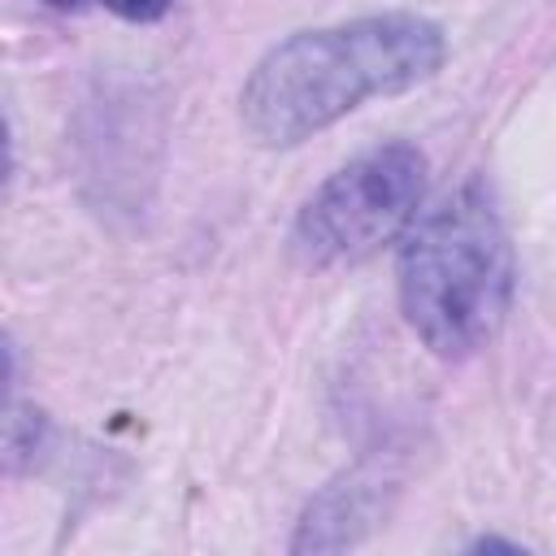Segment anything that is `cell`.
Instances as JSON below:
<instances>
[{"mask_svg":"<svg viewBox=\"0 0 556 556\" xmlns=\"http://www.w3.org/2000/svg\"><path fill=\"white\" fill-rule=\"evenodd\" d=\"M378 517V478H369L365 469L330 482L304 513L300 534L291 543V552H326V547H348L356 543V534Z\"/></svg>","mask_w":556,"mask_h":556,"instance_id":"obj_4","label":"cell"},{"mask_svg":"<svg viewBox=\"0 0 556 556\" xmlns=\"http://www.w3.org/2000/svg\"><path fill=\"white\" fill-rule=\"evenodd\" d=\"M426 191V156L413 143H378L334 169L295 213L291 248L304 265L330 269L374 256L408 230Z\"/></svg>","mask_w":556,"mask_h":556,"instance_id":"obj_3","label":"cell"},{"mask_svg":"<svg viewBox=\"0 0 556 556\" xmlns=\"http://www.w3.org/2000/svg\"><path fill=\"white\" fill-rule=\"evenodd\" d=\"M9 387H13V352H9V343L0 339V404L9 400Z\"/></svg>","mask_w":556,"mask_h":556,"instance_id":"obj_7","label":"cell"},{"mask_svg":"<svg viewBox=\"0 0 556 556\" xmlns=\"http://www.w3.org/2000/svg\"><path fill=\"white\" fill-rule=\"evenodd\" d=\"M447 61L439 22L369 13L274 43L239 91V122L261 148H295L374 96H400Z\"/></svg>","mask_w":556,"mask_h":556,"instance_id":"obj_1","label":"cell"},{"mask_svg":"<svg viewBox=\"0 0 556 556\" xmlns=\"http://www.w3.org/2000/svg\"><path fill=\"white\" fill-rule=\"evenodd\" d=\"M43 4H52V9H78L83 0H43Z\"/></svg>","mask_w":556,"mask_h":556,"instance_id":"obj_9","label":"cell"},{"mask_svg":"<svg viewBox=\"0 0 556 556\" xmlns=\"http://www.w3.org/2000/svg\"><path fill=\"white\" fill-rule=\"evenodd\" d=\"M9 169H13V143H9V122H4V113H0V191H4V182H9Z\"/></svg>","mask_w":556,"mask_h":556,"instance_id":"obj_6","label":"cell"},{"mask_svg":"<svg viewBox=\"0 0 556 556\" xmlns=\"http://www.w3.org/2000/svg\"><path fill=\"white\" fill-rule=\"evenodd\" d=\"M473 552H521V547H517V543H504V539H478ZM521 556H526V552H521Z\"/></svg>","mask_w":556,"mask_h":556,"instance_id":"obj_8","label":"cell"},{"mask_svg":"<svg viewBox=\"0 0 556 556\" xmlns=\"http://www.w3.org/2000/svg\"><path fill=\"white\" fill-rule=\"evenodd\" d=\"M104 9H113L126 22H156L169 9V0H104Z\"/></svg>","mask_w":556,"mask_h":556,"instance_id":"obj_5","label":"cell"},{"mask_svg":"<svg viewBox=\"0 0 556 556\" xmlns=\"http://www.w3.org/2000/svg\"><path fill=\"white\" fill-rule=\"evenodd\" d=\"M395 287L413 334L443 361L473 356L500 334L513 308V248L478 178L408 222Z\"/></svg>","mask_w":556,"mask_h":556,"instance_id":"obj_2","label":"cell"}]
</instances>
